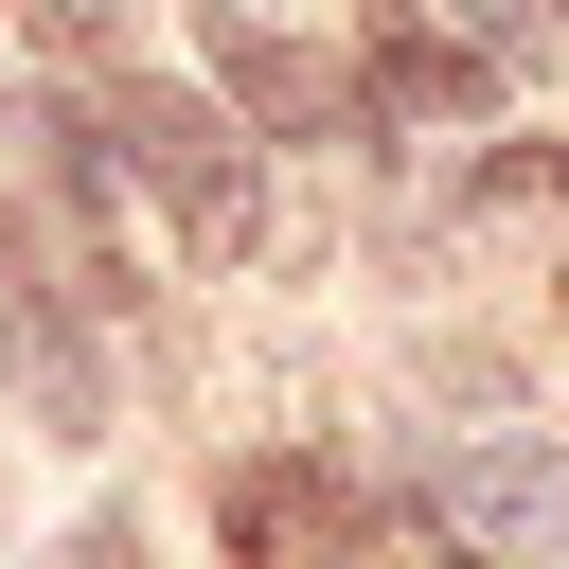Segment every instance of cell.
Returning <instances> with one entry per match:
<instances>
[{
  "label": "cell",
  "mask_w": 569,
  "mask_h": 569,
  "mask_svg": "<svg viewBox=\"0 0 569 569\" xmlns=\"http://www.w3.org/2000/svg\"><path fill=\"white\" fill-rule=\"evenodd\" d=\"M36 36H53V53H107V36H124V0H36Z\"/></svg>",
  "instance_id": "8992f818"
},
{
  "label": "cell",
  "mask_w": 569,
  "mask_h": 569,
  "mask_svg": "<svg viewBox=\"0 0 569 569\" xmlns=\"http://www.w3.org/2000/svg\"><path fill=\"white\" fill-rule=\"evenodd\" d=\"M445 18H462L480 53H533V18H551V0H445Z\"/></svg>",
  "instance_id": "52a82bcc"
},
{
  "label": "cell",
  "mask_w": 569,
  "mask_h": 569,
  "mask_svg": "<svg viewBox=\"0 0 569 569\" xmlns=\"http://www.w3.org/2000/svg\"><path fill=\"white\" fill-rule=\"evenodd\" d=\"M462 569H498V551H462Z\"/></svg>",
  "instance_id": "9c48e42d"
},
{
  "label": "cell",
  "mask_w": 569,
  "mask_h": 569,
  "mask_svg": "<svg viewBox=\"0 0 569 569\" xmlns=\"http://www.w3.org/2000/svg\"><path fill=\"white\" fill-rule=\"evenodd\" d=\"M213 71H231V107H249V124H284V142L338 107V89H320V53H302L284 18H249V0H213Z\"/></svg>",
  "instance_id": "5b68a950"
},
{
  "label": "cell",
  "mask_w": 569,
  "mask_h": 569,
  "mask_svg": "<svg viewBox=\"0 0 569 569\" xmlns=\"http://www.w3.org/2000/svg\"><path fill=\"white\" fill-rule=\"evenodd\" d=\"M427 516L462 551H498V569H569V445H462L427 480Z\"/></svg>",
  "instance_id": "7a4b0ae2"
},
{
  "label": "cell",
  "mask_w": 569,
  "mask_h": 569,
  "mask_svg": "<svg viewBox=\"0 0 569 569\" xmlns=\"http://www.w3.org/2000/svg\"><path fill=\"white\" fill-rule=\"evenodd\" d=\"M107 160L178 213V249L196 267H231L249 231H267V196H249V142H231V107L213 89H178V71H142V89H107Z\"/></svg>",
  "instance_id": "6da1fadb"
},
{
  "label": "cell",
  "mask_w": 569,
  "mask_h": 569,
  "mask_svg": "<svg viewBox=\"0 0 569 569\" xmlns=\"http://www.w3.org/2000/svg\"><path fill=\"white\" fill-rule=\"evenodd\" d=\"M53 569H142V516H71V551Z\"/></svg>",
  "instance_id": "ba28073f"
},
{
  "label": "cell",
  "mask_w": 569,
  "mask_h": 569,
  "mask_svg": "<svg viewBox=\"0 0 569 569\" xmlns=\"http://www.w3.org/2000/svg\"><path fill=\"white\" fill-rule=\"evenodd\" d=\"M0 373H18V409H36L53 445H107V356H89V302L0 284Z\"/></svg>",
  "instance_id": "3957f363"
},
{
  "label": "cell",
  "mask_w": 569,
  "mask_h": 569,
  "mask_svg": "<svg viewBox=\"0 0 569 569\" xmlns=\"http://www.w3.org/2000/svg\"><path fill=\"white\" fill-rule=\"evenodd\" d=\"M480 36H427V18H373V124H480Z\"/></svg>",
  "instance_id": "277c9868"
}]
</instances>
